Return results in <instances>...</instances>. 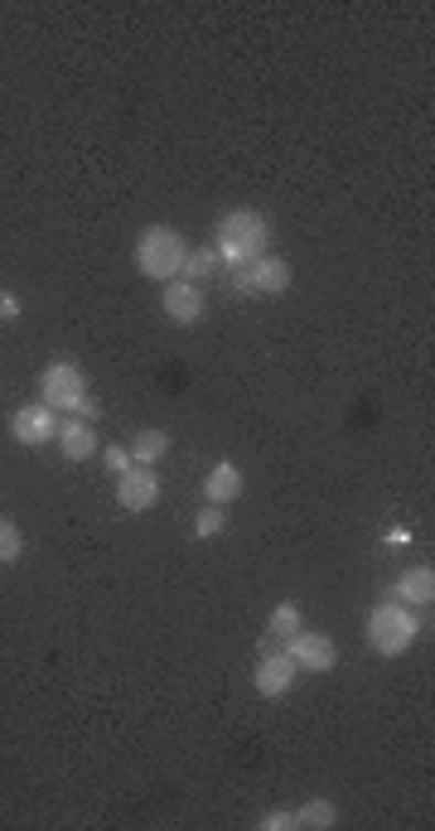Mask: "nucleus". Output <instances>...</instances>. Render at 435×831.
I'll return each mask as SVG.
<instances>
[{"instance_id":"nucleus-4","label":"nucleus","mask_w":435,"mask_h":831,"mask_svg":"<svg viewBox=\"0 0 435 831\" xmlns=\"http://www.w3.org/2000/svg\"><path fill=\"white\" fill-rule=\"evenodd\" d=\"M40 402L49 412H78L87 402V377L78 363H68V358H54V363L40 373Z\"/></svg>"},{"instance_id":"nucleus-17","label":"nucleus","mask_w":435,"mask_h":831,"mask_svg":"<svg viewBox=\"0 0 435 831\" xmlns=\"http://www.w3.org/2000/svg\"><path fill=\"white\" fill-rule=\"evenodd\" d=\"M217 266H223V262H217L213 247H189V262H184V271H179V280H189V286H194V280L213 276Z\"/></svg>"},{"instance_id":"nucleus-13","label":"nucleus","mask_w":435,"mask_h":831,"mask_svg":"<svg viewBox=\"0 0 435 831\" xmlns=\"http://www.w3.org/2000/svg\"><path fill=\"white\" fill-rule=\"evenodd\" d=\"M203 493H209V503L227 508L233 498H242V469L233 465V459H217V465L209 469V479H203Z\"/></svg>"},{"instance_id":"nucleus-8","label":"nucleus","mask_w":435,"mask_h":831,"mask_svg":"<svg viewBox=\"0 0 435 831\" xmlns=\"http://www.w3.org/2000/svg\"><path fill=\"white\" fill-rule=\"evenodd\" d=\"M286 653H290V662H296L300 672H329V668L339 662L335 638H329V633H315V629L290 633V638H286Z\"/></svg>"},{"instance_id":"nucleus-12","label":"nucleus","mask_w":435,"mask_h":831,"mask_svg":"<svg viewBox=\"0 0 435 831\" xmlns=\"http://www.w3.org/2000/svg\"><path fill=\"white\" fill-rule=\"evenodd\" d=\"M59 450L73 459V465H83V459H93L97 455V436H93V426H87V420H59Z\"/></svg>"},{"instance_id":"nucleus-23","label":"nucleus","mask_w":435,"mask_h":831,"mask_svg":"<svg viewBox=\"0 0 435 831\" xmlns=\"http://www.w3.org/2000/svg\"><path fill=\"white\" fill-rule=\"evenodd\" d=\"M97 416H102V406L93 402V396H87V402L78 406V420H97Z\"/></svg>"},{"instance_id":"nucleus-1","label":"nucleus","mask_w":435,"mask_h":831,"mask_svg":"<svg viewBox=\"0 0 435 831\" xmlns=\"http://www.w3.org/2000/svg\"><path fill=\"white\" fill-rule=\"evenodd\" d=\"M209 247L217 252V262L233 266V271L237 266H252L257 257L272 252V223H266V213H257V209H227L213 227Z\"/></svg>"},{"instance_id":"nucleus-5","label":"nucleus","mask_w":435,"mask_h":831,"mask_svg":"<svg viewBox=\"0 0 435 831\" xmlns=\"http://www.w3.org/2000/svg\"><path fill=\"white\" fill-rule=\"evenodd\" d=\"M290 262L286 257H276V252H266V257H257L252 266H237L233 271V286H237V296H286L290 290Z\"/></svg>"},{"instance_id":"nucleus-11","label":"nucleus","mask_w":435,"mask_h":831,"mask_svg":"<svg viewBox=\"0 0 435 831\" xmlns=\"http://www.w3.org/2000/svg\"><path fill=\"white\" fill-rule=\"evenodd\" d=\"M396 599L406 609H431L435 605V571L431 566H406L396 575Z\"/></svg>"},{"instance_id":"nucleus-2","label":"nucleus","mask_w":435,"mask_h":831,"mask_svg":"<svg viewBox=\"0 0 435 831\" xmlns=\"http://www.w3.org/2000/svg\"><path fill=\"white\" fill-rule=\"evenodd\" d=\"M363 633H368V648H373V653H382V658H402L406 648L416 643L421 619H416V609H406V605H402V599H382V605L368 609Z\"/></svg>"},{"instance_id":"nucleus-14","label":"nucleus","mask_w":435,"mask_h":831,"mask_svg":"<svg viewBox=\"0 0 435 831\" xmlns=\"http://www.w3.org/2000/svg\"><path fill=\"white\" fill-rule=\"evenodd\" d=\"M126 450H131L136 465H150V469H156L160 459H165V450H170V436H165V430H156V426H146V430H136V440L126 445Z\"/></svg>"},{"instance_id":"nucleus-15","label":"nucleus","mask_w":435,"mask_h":831,"mask_svg":"<svg viewBox=\"0 0 435 831\" xmlns=\"http://www.w3.org/2000/svg\"><path fill=\"white\" fill-rule=\"evenodd\" d=\"M305 629V619H300V605L296 599H280V605L272 609V619H266V633L276 638V643H286L290 633H300Z\"/></svg>"},{"instance_id":"nucleus-16","label":"nucleus","mask_w":435,"mask_h":831,"mask_svg":"<svg viewBox=\"0 0 435 831\" xmlns=\"http://www.w3.org/2000/svg\"><path fill=\"white\" fill-rule=\"evenodd\" d=\"M339 822V808L329 798H310L305 802V808L296 812V827H310V831H329Z\"/></svg>"},{"instance_id":"nucleus-6","label":"nucleus","mask_w":435,"mask_h":831,"mask_svg":"<svg viewBox=\"0 0 435 831\" xmlns=\"http://www.w3.org/2000/svg\"><path fill=\"white\" fill-rule=\"evenodd\" d=\"M160 503V475L150 465H131L117 479V508L121 513H150Z\"/></svg>"},{"instance_id":"nucleus-10","label":"nucleus","mask_w":435,"mask_h":831,"mask_svg":"<svg viewBox=\"0 0 435 831\" xmlns=\"http://www.w3.org/2000/svg\"><path fill=\"white\" fill-rule=\"evenodd\" d=\"M160 310L165 319H174V324H199L203 319V290L189 286V280H170L160 296Z\"/></svg>"},{"instance_id":"nucleus-19","label":"nucleus","mask_w":435,"mask_h":831,"mask_svg":"<svg viewBox=\"0 0 435 831\" xmlns=\"http://www.w3.org/2000/svg\"><path fill=\"white\" fill-rule=\"evenodd\" d=\"M223 528H227V518H223V508L217 503H209L203 513L194 518V536L199 542H213V536H223Z\"/></svg>"},{"instance_id":"nucleus-21","label":"nucleus","mask_w":435,"mask_h":831,"mask_svg":"<svg viewBox=\"0 0 435 831\" xmlns=\"http://www.w3.org/2000/svg\"><path fill=\"white\" fill-rule=\"evenodd\" d=\"M262 831H296V812H266L262 817Z\"/></svg>"},{"instance_id":"nucleus-20","label":"nucleus","mask_w":435,"mask_h":831,"mask_svg":"<svg viewBox=\"0 0 435 831\" xmlns=\"http://www.w3.org/2000/svg\"><path fill=\"white\" fill-rule=\"evenodd\" d=\"M102 465H107L112 469V475H126V469H131L136 465V459H131V450H126V445H107V450H102Z\"/></svg>"},{"instance_id":"nucleus-18","label":"nucleus","mask_w":435,"mask_h":831,"mask_svg":"<svg viewBox=\"0 0 435 831\" xmlns=\"http://www.w3.org/2000/svg\"><path fill=\"white\" fill-rule=\"evenodd\" d=\"M20 552H24V536H20V528H15V522H10V518H0V566H15Z\"/></svg>"},{"instance_id":"nucleus-7","label":"nucleus","mask_w":435,"mask_h":831,"mask_svg":"<svg viewBox=\"0 0 435 831\" xmlns=\"http://www.w3.org/2000/svg\"><path fill=\"white\" fill-rule=\"evenodd\" d=\"M10 436H15L24 450H44L49 440L59 436V412H49L44 402H30L10 416Z\"/></svg>"},{"instance_id":"nucleus-3","label":"nucleus","mask_w":435,"mask_h":831,"mask_svg":"<svg viewBox=\"0 0 435 831\" xmlns=\"http://www.w3.org/2000/svg\"><path fill=\"white\" fill-rule=\"evenodd\" d=\"M184 262H189V242L184 233H174V227H146V233L136 237V271L146 276V280H179V271H184Z\"/></svg>"},{"instance_id":"nucleus-22","label":"nucleus","mask_w":435,"mask_h":831,"mask_svg":"<svg viewBox=\"0 0 435 831\" xmlns=\"http://www.w3.org/2000/svg\"><path fill=\"white\" fill-rule=\"evenodd\" d=\"M0 319H20V296H10V290H0Z\"/></svg>"},{"instance_id":"nucleus-9","label":"nucleus","mask_w":435,"mask_h":831,"mask_svg":"<svg viewBox=\"0 0 435 831\" xmlns=\"http://www.w3.org/2000/svg\"><path fill=\"white\" fill-rule=\"evenodd\" d=\"M296 676L300 668L290 662L286 648H272V653H262L257 658V672H252V686H257L262 696H286L290 686H296Z\"/></svg>"}]
</instances>
